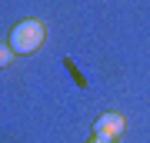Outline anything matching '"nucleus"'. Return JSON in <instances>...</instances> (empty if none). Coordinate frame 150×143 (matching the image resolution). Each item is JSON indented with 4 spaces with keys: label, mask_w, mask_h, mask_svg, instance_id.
I'll list each match as a JSON object with an SVG mask.
<instances>
[{
    "label": "nucleus",
    "mask_w": 150,
    "mask_h": 143,
    "mask_svg": "<svg viewBox=\"0 0 150 143\" xmlns=\"http://www.w3.org/2000/svg\"><path fill=\"white\" fill-rule=\"evenodd\" d=\"M43 40H47V27L40 20H20V23H13V30H10V50L17 57L40 50Z\"/></svg>",
    "instance_id": "f257e3e1"
},
{
    "label": "nucleus",
    "mask_w": 150,
    "mask_h": 143,
    "mask_svg": "<svg viewBox=\"0 0 150 143\" xmlns=\"http://www.w3.org/2000/svg\"><path fill=\"white\" fill-rule=\"evenodd\" d=\"M93 133H100V137H113V140H117L120 133H123V117H120V113H103V117H97Z\"/></svg>",
    "instance_id": "f03ea898"
},
{
    "label": "nucleus",
    "mask_w": 150,
    "mask_h": 143,
    "mask_svg": "<svg viewBox=\"0 0 150 143\" xmlns=\"http://www.w3.org/2000/svg\"><path fill=\"white\" fill-rule=\"evenodd\" d=\"M13 63V50H10V43H0V67H10Z\"/></svg>",
    "instance_id": "7ed1b4c3"
},
{
    "label": "nucleus",
    "mask_w": 150,
    "mask_h": 143,
    "mask_svg": "<svg viewBox=\"0 0 150 143\" xmlns=\"http://www.w3.org/2000/svg\"><path fill=\"white\" fill-rule=\"evenodd\" d=\"M93 143H113V137H100V133H93Z\"/></svg>",
    "instance_id": "20e7f679"
}]
</instances>
